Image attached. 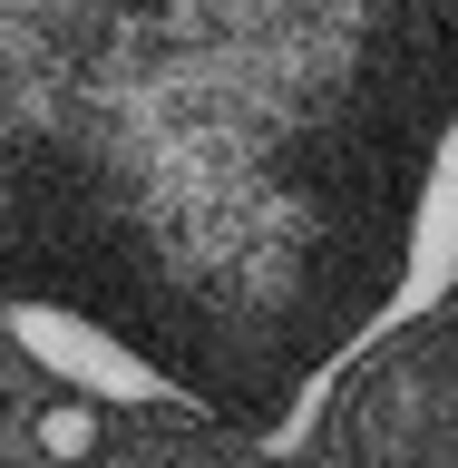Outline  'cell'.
Listing matches in <instances>:
<instances>
[{
  "instance_id": "cell-3",
  "label": "cell",
  "mask_w": 458,
  "mask_h": 468,
  "mask_svg": "<svg viewBox=\"0 0 458 468\" xmlns=\"http://www.w3.org/2000/svg\"><path fill=\"white\" fill-rule=\"evenodd\" d=\"M39 459L49 468H98L108 459V410L79 400V390L69 400H39Z\"/></svg>"
},
{
  "instance_id": "cell-4",
  "label": "cell",
  "mask_w": 458,
  "mask_h": 468,
  "mask_svg": "<svg viewBox=\"0 0 458 468\" xmlns=\"http://www.w3.org/2000/svg\"><path fill=\"white\" fill-rule=\"evenodd\" d=\"M117 468H215V459H196V449H176V439H156V449H127Z\"/></svg>"
},
{
  "instance_id": "cell-5",
  "label": "cell",
  "mask_w": 458,
  "mask_h": 468,
  "mask_svg": "<svg viewBox=\"0 0 458 468\" xmlns=\"http://www.w3.org/2000/svg\"><path fill=\"white\" fill-rule=\"evenodd\" d=\"M0 420H10V380H0Z\"/></svg>"
},
{
  "instance_id": "cell-2",
  "label": "cell",
  "mask_w": 458,
  "mask_h": 468,
  "mask_svg": "<svg viewBox=\"0 0 458 468\" xmlns=\"http://www.w3.org/2000/svg\"><path fill=\"white\" fill-rule=\"evenodd\" d=\"M342 449L361 468H458V273L420 322L361 342L342 380Z\"/></svg>"
},
{
  "instance_id": "cell-1",
  "label": "cell",
  "mask_w": 458,
  "mask_h": 468,
  "mask_svg": "<svg viewBox=\"0 0 458 468\" xmlns=\"http://www.w3.org/2000/svg\"><path fill=\"white\" fill-rule=\"evenodd\" d=\"M458 0H0V292L283 430L420 273Z\"/></svg>"
}]
</instances>
